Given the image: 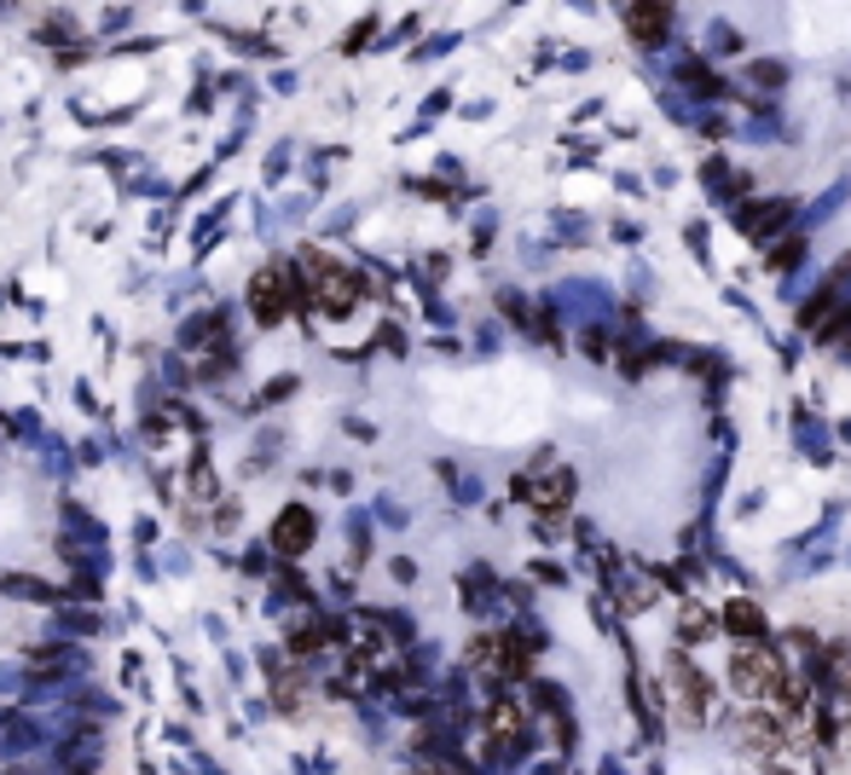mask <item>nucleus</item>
Returning <instances> with one entry per match:
<instances>
[{
    "label": "nucleus",
    "mask_w": 851,
    "mask_h": 775,
    "mask_svg": "<svg viewBox=\"0 0 851 775\" xmlns=\"http://www.w3.org/2000/svg\"><path fill=\"white\" fill-rule=\"evenodd\" d=\"M782 683H787V671H782V660L770 655L764 643H741L736 655H729V689H736L741 701H777L782 695Z\"/></svg>",
    "instance_id": "nucleus-1"
},
{
    "label": "nucleus",
    "mask_w": 851,
    "mask_h": 775,
    "mask_svg": "<svg viewBox=\"0 0 851 775\" xmlns=\"http://www.w3.org/2000/svg\"><path fill=\"white\" fill-rule=\"evenodd\" d=\"M308 290L324 313H348L354 308V296H359V284L354 273H342L336 261H324V255H308Z\"/></svg>",
    "instance_id": "nucleus-2"
},
{
    "label": "nucleus",
    "mask_w": 851,
    "mask_h": 775,
    "mask_svg": "<svg viewBox=\"0 0 851 775\" xmlns=\"http://www.w3.org/2000/svg\"><path fill=\"white\" fill-rule=\"evenodd\" d=\"M666 671H672V695H678V712H683L689 724H701V718H706V706H713V689H706V678H701V671L689 666L683 655H672V660H666Z\"/></svg>",
    "instance_id": "nucleus-3"
},
{
    "label": "nucleus",
    "mask_w": 851,
    "mask_h": 775,
    "mask_svg": "<svg viewBox=\"0 0 851 775\" xmlns=\"http://www.w3.org/2000/svg\"><path fill=\"white\" fill-rule=\"evenodd\" d=\"M250 301H255V313L267 319V324H278L284 308H290V273H284V267H267V273L250 284Z\"/></svg>",
    "instance_id": "nucleus-4"
},
{
    "label": "nucleus",
    "mask_w": 851,
    "mask_h": 775,
    "mask_svg": "<svg viewBox=\"0 0 851 775\" xmlns=\"http://www.w3.org/2000/svg\"><path fill=\"white\" fill-rule=\"evenodd\" d=\"M521 498L533 509H567V498H574V475H567V469H551V475H539V481H521Z\"/></svg>",
    "instance_id": "nucleus-5"
},
{
    "label": "nucleus",
    "mask_w": 851,
    "mask_h": 775,
    "mask_svg": "<svg viewBox=\"0 0 851 775\" xmlns=\"http://www.w3.org/2000/svg\"><path fill=\"white\" fill-rule=\"evenodd\" d=\"M625 30H632L637 47H655V41L666 35V7H625Z\"/></svg>",
    "instance_id": "nucleus-6"
},
{
    "label": "nucleus",
    "mask_w": 851,
    "mask_h": 775,
    "mask_svg": "<svg viewBox=\"0 0 851 775\" xmlns=\"http://www.w3.org/2000/svg\"><path fill=\"white\" fill-rule=\"evenodd\" d=\"M724 625L736 631L741 643H759V637H764V614H759V608L747 602V597H736V602L724 608Z\"/></svg>",
    "instance_id": "nucleus-7"
},
{
    "label": "nucleus",
    "mask_w": 851,
    "mask_h": 775,
    "mask_svg": "<svg viewBox=\"0 0 851 775\" xmlns=\"http://www.w3.org/2000/svg\"><path fill=\"white\" fill-rule=\"evenodd\" d=\"M713 625H718V620H713V614H706V608H701V602H689V608H683V614H678V631H683V637H689V643L713 637Z\"/></svg>",
    "instance_id": "nucleus-8"
},
{
    "label": "nucleus",
    "mask_w": 851,
    "mask_h": 775,
    "mask_svg": "<svg viewBox=\"0 0 851 775\" xmlns=\"http://www.w3.org/2000/svg\"><path fill=\"white\" fill-rule=\"evenodd\" d=\"M301 533H308V516H301V509H290V516L278 521V544H284V550H301V544H308Z\"/></svg>",
    "instance_id": "nucleus-9"
},
{
    "label": "nucleus",
    "mask_w": 851,
    "mask_h": 775,
    "mask_svg": "<svg viewBox=\"0 0 851 775\" xmlns=\"http://www.w3.org/2000/svg\"><path fill=\"white\" fill-rule=\"evenodd\" d=\"M493 729H498V736H516V712L498 706V712H493Z\"/></svg>",
    "instance_id": "nucleus-10"
},
{
    "label": "nucleus",
    "mask_w": 851,
    "mask_h": 775,
    "mask_svg": "<svg viewBox=\"0 0 851 775\" xmlns=\"http://www.w3.org/2000/svg\"><path fill=\"white\" fill-rule=\"evenodd\" d=\"M840 689H846V695H851V666H846V671H840Z\"/></svg>",
    "instance_id": "nucleus-11"
},
{
    "label": "nucleus",
    "mask_w": 851,
    "mask_h": 775,
    "mask_svg": "<svg viewBox=\"0 0 851 775\" xmlns=\"http://www.w3.org/2000/svg\"><path fill=\"white\" fill-rule=\"evenodd\" d=\"M764 775H782V770H764Z\"/></svg>",
    "instance_id": "nucleus-12"
}]
</instances>
